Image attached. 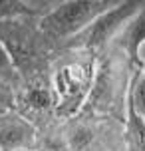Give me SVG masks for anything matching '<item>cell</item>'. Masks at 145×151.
<instances>
[{
	"instance_id": "cell-1",
	"label": "cell",
	"mask_w": 145,
	"mask_h": 151,
	"mask_svg": "<svg viewBox=\"0 0 145 151\" xmlns=\"http://www.w3.org/2000/svg\"><path fill=\"white\" fill-rule=\"evenodd\" d=\"M113 0H68L38 18V28L48 40H70L90 24L113 8Z\"/></svg>"
},
{
	"instance_id": "cell-2",
	"label": "cell",
	"mask_w": 145,
	"mask_h": 151,
	"mask_svg": "<svg viewBox=\"0 0 145 151\" xmlns=\"http://www.w3.org/2000/svg\"><path fill=\"white\" fill-rule=\"evenodd\" d=\"M0 42L18 74L26 78L32 74L34 78L38 76V66L44 60V34L40 32L38 22H30V18L0 20Z\"/></svg>"
},
{
	"instance_id": "cell-3",
	"label": "cell",
	"mask_w": 145,
	"mask_h": 151,
	"mask_svg": "<svg viewBox=\"0 0 145 151\" xmlns=\"http://www.w3.org/2000/svg\"><path fill=\"white\" fill-rule=\"evenodd\" d=\"M95 80L93 62L88 64L76 62L64 66L54 76V91H56V115L58 117H72L76 115L84 104L90 99Z\"/></svg>"
},
{
	"instance_id": "cell-4",
	"label": "cell",
	"mask_w": 145,
	"mask_h": 151,
	"mask_svg": "<svg viewBox=\"0 0 145 151\" xmlns=\"http://www.w3.org/2000/svg\"><path fill=\"white\" fill-rule=\"evenodd\" d=\"M141 6H143V2H131V0L117 2L113 8H109L99 18H95L85 30L76 34L74 38H70L68 46L92 50V48H99V46L107 44L111 38L117 36L125 28V24L137 14Z\"/></svg>"
},
{
	"instance_id": "cell-5",
	"label": "cell",
	"mask_w": 145,
	"mask_h": 151,
	"mask_svg": "<svg viewBox=\"0 0 145 151\" xmlns=\"http://www.w3.org/2000/svg\"><path fill=\"white\" fill-rule=\"evenodd\" d=\"M36 127L20 111L0 115V151H32L36 145Z\"/></svg>"
},
{
	"instance_id": "cell-6",
	"label": "cell",
	"mask_w": 145,
	"mask_h": 151,
	"mask_svg": "<svg viewBox=\"0 0 145 151\" xmlns=\"http://www.w3.org/2000/svg\"><path fill=\"white\" fill-rule=\"evenodd\" d=\"M20 101L26 107V113H38V115H42V113L50 111V109L56 111V91L38 76L32 78L30 82L26 83Z\"/></svg>"
},
{
	"instance_id": "cell-7",
	"label": "cell",
	"mask_w": 145,
	"mask_h": 151,
	"mask_svg": "<svg viewBox=\"0 0 145 151\" xmlns=\"http://www.w3.org/2000/svg\"><path fill=\"white\" fill-rule=\"evenodd\" d=\"M121 44L129 54V60L137 66H143L139 54H141V48L145 46V2L139 8V12L121 30Z\"/></svg>"
},
{
	"instance_id": "cell-8",
	"label": "cell",
	"mask_w": 145,
	"mask_h": 151,
	"mask_svg": "<svg viewBox=\"0 0 145 151\" xmlns=\"http://www.w3.org/2000/svg\"><path fill=\"white\" fill-rule=\"evenodd\" d=\"M56 4L48 2H22V0H0V20L10 18H32L38 14L40 18L48 14L44 8H54Z\"/></svg>"
},
{
	"instance_id": "cell-9",
	"label": "cell",
	"mask_w": 145,
	"mask_h": 151,
	"mask_svg": "<svg viewBox=\"0 0 145 151\" xmlns=\"http://www.w3.org/2000/svg\"><path fill=\"white\" fill-rule=\"evenodd\" d=\"M125 151H145V119L127 101L125 123Z\"/></svg>"
},
{
	"instance_id": "cell-10",
	"label": "cell",
	"mask_w": 145,
	"mask_h": 151,
	"mask_svg": "<svg viewBox=\"0 0 145 151\" xmlns=\"http://www.w3.org/2000/svg\"><path fill=\"white\" fill-rule=\"evenodd\" d=\"M127 101L135 107V111L145 119V74H137L135 80L131 82Z\"/></svg>"
},
{
	"instance_id": "cell-11",
	"label": "cell",
	"mask_w": 145,
	"mask_h": 151,
	"mask_svg": "<svg viewBox=\"0 0 145 151\" xmlns=\"http://www.w3.org/2000/svg\"><path fill=\"white\" fill-rule=\"evenodd\" d=\"M93 141V131L88 125H78L72 129L68 139V145L72 151H84L85 147H90V143Z\"/></svg>"
},
{
	"instance_id": "cell-12",
	"label": "cell",
	"mask_w": 145,
	"mask_h": 151,
	"mask_svg": "<svg viewBox=\"0 0 145 151\" xmlns=\"http://www.w3.org/2000/svg\"><path fill=\"white\" fill-rule=\"evenodd\" d=\"M0 78H2L4 82H8L10 86H14V83L20 80V74H18L16 66L12 64V60H10V56H8L6 48L2 46V42H0Z\"/></svg>"
},
{
	"instance_id": "cell-13",
	"label": "cell",
	"mask_w": 145,
	"mask_h": 151,
	"mask_svg": "<svg viewBox=\"0 0 145 151\" xmlns=\"http://www.w3.org/2000/svg\"><path fill=\"white\" fill-rule=\"evenodd\" d=\"M16 106H18V98L14 93V86H10L0 78V111L2 113L12 111Z\"/></svg>"
},
{
	"instance_id": "cell-14",
	"label": "cell",
	"mask_w": 145,
	"mask_h": 151,
	"mask_svg": "<svg viewBox=\"0 0 145 151\" xmlns=\"http://www.w3.org/2000/svg\"><path fill=\"white\" fill-rule=\"evenodd\" d=\"M139 56H141V62H143V64H145V46H143V48H141V54H139Z\"/></svg>"
},
{
	"instance_id": "cell-15",
	"label": "cell",
	"mask_w": 145,
	"mask_h": 151,
	"mask_svg": "<svg viewBox=\"0 0 145 151\" xmlns=\"http://www.w3.org/2000/svg\"><path fill=\"white\" fill-rule=\"evenodd\" d=\"M0 115H2V111H0Z\"/></svg>"
}]
</instances>
